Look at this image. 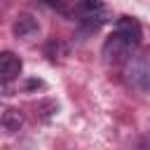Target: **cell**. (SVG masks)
Segmentation results:
<instances>
[{"label": "cell", "instance_id": "6da1fadb", "mask_svg": "<svg viewBox=\"0 0 150 150\" xmlns=\"http://www.w3.org/2000/svg\"><path fill=\"white\" fill-rule=\"evenodd\" d=\"M141 23L131 16H122L117 19L115 28H112V35L105 40L103 45V56L105 61H117L122 56H127L134 47H138L141 42Z\"/></svg>", "mask_w": 150, "mask_h": 150}, {"label": "cell", "instance_id": "7a4b0ae2", "mask_svg": "<svg viewBox=\"0 0 150 150\" xmlns=\"http://www.w3.org/2000/svg\"><path fill=\"white\" fill-rule=\"evenodd\" d=\"M21 73V59L14 52H0V80H14Z\"/></svg>", "mask_w": 150, "mask_h": 150}, {"label": "cell", "instance_id": "3957f363", "mask_svg": "<svg viewBox=\"0 0 150 150\" xmlns=\"http://www.w3.org/2000/svg\"><path fill=\"white\" fill-rule=\"evenodd\" d=\"M38 30H40V26L30 14H19L16 16V21H14V35L16 38H30Z\"/></svg>", "mask_w": 150, "mask_h": 150}, {"label": "cell", "instance_id": "277c9868", "mask_svg": "<svg viewBox=\"0 0 150 150\" xmlns=\"http://www.w3.org/2000/svg\"><path fill=\"white\" fill-rule=\"evenodd\" d=\"M0 124H2V129H5V131H19V129H21V124H23V112H21V110H16V108H9V110H5V112H2Z\"/></svg>", "mask_w": 150, "mask_h": 150}, {"label": "cell", "instance_id": "5b68a950", "mask_svg": "<svg viewBox=\"0 0 150 150\" xmlns=\"http://www.w3.org/2000/svg\"><path fill=\"white\" fill-rule=\"evenodd\" d=\"M131 150H150V131L138 136L134 143H131Z\"/></svg>", "mask_w": 150, "mask_h": 150}]
</instances>
